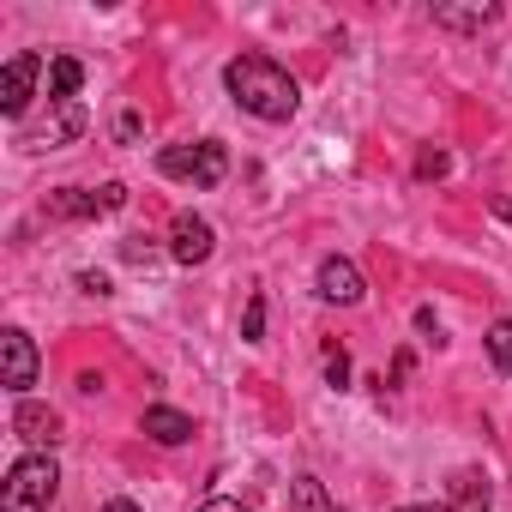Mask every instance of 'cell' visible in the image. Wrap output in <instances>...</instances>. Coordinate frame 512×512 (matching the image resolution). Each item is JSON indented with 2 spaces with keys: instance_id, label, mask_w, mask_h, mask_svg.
<instances>
[{
  "instance_id": "1",
  "label": "cell",
  "mask_w": 512,
  "mask_h": 512,
  "mask_svg": "<svg viewBox=\"0 0 512 512\" xmlns=\"http://www.w3.org/2000/svg\"><path fill=\"white\" fill-rule=\"evenodd\" d=\"M223 85L229 97L247 109V115H260V121H290L302 109V85L272 61V55H235L223 67Z\"/></svg>"
},
{
  "instance_id": "2",
  "label": "cell",
  "mask_w": 512,
  "mask_h": 512,
  "mask_svg": "<svg viewBox=\"0 0 512 512\" xmlns=\"http://www.w3.org/2000/svg\"><path fill=\"white\" fill-rule=\"evenodd\" d=\"M55 494H61L55 458H49V452H25V458L7 470V482H0V512H49Z\"/></svg>"
},
{
  "instance_id": "3",
  "label": "cell",
  "mask_w": 512,
  "mask_h": 512,
  "mask_svg": "<svg viewBox=\"0 0 512 512\" xmlns=\"http://www.w3.org/2000/svg\"><path fill=\"white\" fill-rule=\"evenodd\" d=\"M157 169L169 181H193V187H217L229 175V151L217 139H199V145H163L157 151Z\"/></svg>"
},
{
  "instance_id": "4",
  "label": "cell",
  "mask_w": 512,
  "mask_h": 512,
  "mask_svg": "<svg viewBox=\"0 0 512 512\" xmlns=\"http://www.w3.org/2000/svg\"><path fill=\"white\" fill-rule=\"evenodd\" d=\"M0 386L19 392V398H31V386H37V344L19 326L0 332Z\"/></svg>"
},
{
  "instance_id": "5",
  "label": "cell",
  "mask_w": 512,
  "mask_h": 512,
  "mask_svg": "<svg viewBox=\"0 0 512 512\" xmlns=\"http://www.w3.org/2000/svg\"><path fill=\"white\" fill-rule=\"evenodd\" d=\"M37 73H43V55H31V49L7 55V67H0V115H7V121H19V115L31 109Z\"/></svg>"
},
{
  "instance_id": "6",
  "label": "cell",
  "mask_w": 512,
  "mask_h": 512,
  "mask_svg": "<svg viewBox=\"0 0 512 512\" xmlns=\"http://www.w3.org/2000/svg\"><path fill=\"white\" fill-rule=\"evenodd\" d=\"M85 127H91V115H85L79 103H55L49 121H37V127L19 133V145H25V151H61V145H73Z\"/></svg>"
},
{
  "instance_id": "7",
  "label": "cell",
  "mask_w": 512,
  "mask_h": 512,
  "mask_svg": "<svg viewBox=\"0 0 512 512\" xmlns=\"http://www.w3.org/2000/svg\"><path fill=\"white\" fill-rule=\"evenodd\" d=\"M121 205H127L121 181H103L97 193H85V187H55L49 193V217H103V211H121Z\"/></svg>"
},
{
  "instance_id": "8",
  "label": "cell",
  "mask_w": 512,
  "mask_h": 512,
  "mask_svg": "<svg viewBox=\"0 0 512 512\" xmlns=\"http://www.w3.org/2000/svg\"><path fill=\"white\" fill-rule=\"evenodd\" d=\"M211 247H217V229L193 211H181L169 223V253H175V266H205L211 260Z\"/></svg>"
},
{
  "instance_id": "9",
  "label": "cell",
  "mask_w": 512,
  "mask_h": 512,
  "mask_svg": "<svg viewBox=\"0 0 512 512\" xmlns=\"http://www.w3.org/2000/svg\"><path fill=\"white\" fill-rule=\"evenodd\" d=\"M314 284H320V302H332V308H356L362 296H368V284H362V272L350 266V260H320V272H314Z\"/></svg>"
},
{
  "instance_id": "10",
  "label": "cell",
  "mask_w": 512,
  "mask_h": 512,
  "mask_svg": "<svg viewBox=\"0 0 512 512\" xmlns=\"http://www.w3.org/2000/svg\"><path fill=\"white\" fill-rule=\"evenodd\" d=\"M13 428H19V440H31V446H55V440H61V416H55L49 404H37V398H19Z\"/></svg>"
},
{
  "instance_id": "11",
  "label": "cell",
  "mask_w": 512,
  "mask_h": 512,
  "mask_svg": "<svg viewBox=\"0 0 512 512\" xmlns=\"http://www.w3.org/2000/svg\"><path fill=\"white\" fill-rule=\"evenodd\" d=\"M139 428H145L157 446H181V440H193V422H187L181 410H169V404H151V410L139 416Z\"/></svg>"
},
{
  "instance_id": "12",
  "label": "cell",
  "mask_w": 512,
  "mask_h": 512,
  "mask_svg": "<svg viewBox=\"0 0 512 512\" xmlns=\"http://www.w3.org/2000/svg\"><path fill=\"white\" fill-rule=\"evenodd\" d=\"M79 85H85V67H79L73 55H55V61H49V103H73Z\"/></svg>"
},
{
  "instance_id": "13",
  "label": "cell",
  "mask_w": 512,
  "mask_h": 512,
  "mask_svg": "<svg viewBox=\"0 0 512 512\" xmlns=\"http://www.w3.org/2000/svg\"><path fill=\"white\" fill-rule=\"evenodd\" d=\"M290 512H344V506L326 494L320 476H296V482H290Z\"/></svg>"
},
{
  "instance_id": "14",
  "label": "cell",
  "mask_w": 512,
  "mask_h": 512,
  "mask_svg": "<svg viewBox=\"0 0 512 512\" xmlns=\"http://www.w3.org/2000/svg\"><path fill=\"white\" fill-rule=\"evenodd\" d=\"M494 19H500V7H434V25H446V31H482Z\"/></svg>"
},
{
  "instance_id": "15",
  "label": "cell",
  "mask_w": 512,
  "mask_h": 512,
  "mask_svg": "<svg viewBox=\"0 0 512 512\" xmlns=\"http://www.w3.org/2000/svg\"><path fill=\"white\" fill-rule=\"evenodd\" d=\"M482 344H488V362H494L500 374H512V320H494Z\"/></svg>"
},
{
  "instance_id": "16",
  "label": "cell",
  "mask_w": 512,
  "mask_h": 512,
  "mask_svg": "<svg viewBox=\"0 0 512 512\" xmlns=\"http://www.w3.org/2000/svg\"><path fill=\"white\" fill-rule=\"evenodd\" d=\"M452 500H458V512H488V482L464 470V476L452 482Z\"/></svg>"
},
{
  "instance_id": "17",
  "label": "cell",
  "mask_w": 512,
  "mask_h": 512,
  "mask_svg": "<svg viewBox=\"0 0 512 512\" xmlns=\"http://www.w3.org/2000/svg\"><path fill=\"white\" fill-rule=\"evenodd\" d=\"M241 338H247V344H260V338H266V296H253V302H247V314H241Z\"/></svg>"
},
{
  "instance_id": "18",
  "label": "cell",
  "mask_w": 512,
  "mask_h": 512,
  "mask_svg": "<svg viewBox=\"0 0 512 512\" xmlns=\"http://www.w3.org/2000/svg\"><path fill=\"white\" fill-rule=\"evenodd\" d=\"M326 380H332V386H338V392H344V386H350V356H344V350H338V344H326Z\"/></svg>"
},
{
  "instance_id": "19",
  "label": "cell",
  "mask_w": 512,
  "mask_h": 512,
  "mask_svg": "<svg viewBox=\"0 0 512 512\" xmlns=\"http://www.w3.org/2000/svg\"><path fill=\"white\" fill-rule=\"evenodd\" d=\"M446 169H452L446 151H422V157H416V175H422V181H434V175H446Z\"/></svg>"
},
{
  "instance_id": "20",
  "label": "cell",
  "mask_w": 512,
  "mask_h": 512,
  "mask_svg": "<svg viewBox=\"0 0 512 512\" xmlns=\"http://www.w3.org/2000/svg\"><path fill=\"white\" fill-rule=\"evenodd\" d=\"M139 127H145V121H139V109H121V121H115V133H121V139H127V145H133V139H139Z\"/></svg>"
},
{
  "instance_id": "21",
  "label": "cell",
  "mask_w": 512,
  "mask_h": 512,
  "mask_svg": "<svg viewBox=\"0 0 512 512\" xmlns=\"http://www.w3.org/2000/svg\"><path fill=\"white\" fill-rule=\"evenodd\" d=\"M79 290H85V296H109V278H103V272H79Z\"/></svg>"
},
{
  "instance_id": "22",
  "label": "cell",
  "mask_w": 512,
  "mask_h": 512,
  "mask_svg": "<svg viewBox=\"0 0 512 512\" xmlns=\"http://www.w3.org/2000/svg\"><path fill=\"white\" fill-rule=\"evenodd\" d=\"M199 512H247V506H241V500H205Z\"/></svg>"
},
{
  "instance_id": "23",
  "label": "cell",
  "mask_w": 512,
  "mask_h": 512,
  "mask_svg": "<svg viewBox=\"0 0 512 512\" xmlns=\"http://www.w3.org/2000/svg\"><path fill=\"white\" fill-rule=\"evenodd\" d=\"M97 512H139V500H109V506H97Z\"/></svg>"
},
{
  "instance_id": "24",
  "label": "cell",
  "mask_w": 512,
  "mask_h": 512,
  "mask_svg": "<svg viewBox=\"0 0 512 512\" xmlns=\"http://www.w3.org/2000/svg\"><path fill=\"white\" fill-rule=\"evenodd\" d=\"M392 512H452V506H392Z\"/></svg>"
},
{
  "instance_id": "25",
  "label": "cell",
  "mask_w": 512,
  "mask_h": 512,
  "mask_svg": "<svg viewBox=\"0 0 512 512\" xmlns=\"http://www.w3.org/2000/svg\"><path fill=\"white\" fill-rule=\"evenodd\" d=\"M500 211H506V217H512V205H500Z\"/></svg>"
}]
</instances>
